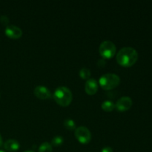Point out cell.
Masks as SVG:
<instances>
[{
  "instance_id": "obj_1",
  "label": "cell",
  "mask_w": 152,
  "mask_h": 152,
  "mask_svg": "<svg viewBox=\"0 0 152 152\" xmlns=\"http://www.w3.org/2000/svg\"><path fill=\"white\" fill-rule=\"evenodd\" d=\"M137 59V51L132 47L122 48L117 53V62L122 66H132Z\"/></svg>"
},
{
  "instance_id": "obj_2",
  "label": "cell",
  "mask_w": 152,
  "mask_h": 152,
  "mask_svg": "<svg viewBox=\"0 0 152 152\" xmlns=\"http://www.w3.org/2000/svg\"><path fill=\"white\" fill-rule=\"evenodd\" d=\"M52 96L61 106H68L73 99L72 92L65 86H59L56 88L52 94Z\"/></svg>"
},
{
  "instance_id": "obj_3",
  "label": "cell",
  "mask_w": 152,
  "mask_h": 152,
  "mask_svg": "<svg viewBox=\"0 0 152 152\" xmlns=\"http://www.w3.org/2000/svg\"><path fill=\"white\" fill-rule=\"evenodd\" d=\"M99 83L104 90H111L119 86L120 83V78L117 74L114 73H107L101 76Z\"/></svg>"
},
{
  "instance_id": "obj_4",
  "label": "cell",
  "mask_w": 152,
  "mask_h": 152,
  "mask_svg": "<svg viewBox=\"0 0 152 152\" xmlns=\"http://www.w3.org/2000/svg\"><path fill=\"white\" fill-rule=\"evenodd\" d=\"M117 48L115 44L110 40H105L100 44L99 52L101 56L105 59H109L115 55Z\"/></svg>"
},
{
  "instance_id": "obj_5",
  "label": "cell",
  "mask_w": 152,
  "mask_h": 152,
  "mask_svg": "<svg viewBox=\"0 0 152 152\" xmlns=\"http://www.w3.org/2000/svg\"><path fill=\"white\" fill-rule=\"evenodd\" d=\"M74 134L79 142L83 144L88 143L91 140V133L90 130L86 126H81L76 128Z\"/></svg>"
},
{
  "instance_id": "obj_6",
  "label": "cell",
  "mask_w": 152,
  "mask_h": 152,
  "mask_svg": "<svg viewBox=\"0 0 152 152\" xmlns=\"http://www.w3.org/2000/svg\"><path fill=\"white\" fill-rule=\"evenodd\" d=\"M132 104H133V102H132V98L124 96L120 97L117 101L115 104V108L120 111H126L132 106Z\"/></svg>"
},
{
  "instance_id": "obj_7",
  "label": "cell",
  "mask_w": 152,
  "mask_h": 152,
  "mask_svg": "<svg viewBox=\"0 0 152 152\" xmlns=\"http://www.w3.org/2000/svg\"><path fill=\"white\" fill-rule=\"evenodd\" d=\"M6 36L11 39H18L22 36V30L14 25H7L4 30Z\"/></svg>"
},
{
  "instance_id": "obj_8",
  "label": "cell",
  "mask_w": 152,
  "mask_h": 152,
  "mask_svg": "<svg viewBox=\"0 0 152 152\" xmlns=\"http://www.w3.org/2000/svg\"><path fill=\"white\" fill-rule=\"evenodd\" d=\"M34 93L37 97L41 99H47L52 96V94L48 88L44 86H38L34 89Z\"/></svg>"
},
{
  "instance_id": "obj_9",
  "label": "cell",
  "mask_w": 152,
  "mask_h": 152,
  "mask_svg": "<svg viewBox=\"0 0 152 152\" xmlns=\"http://www.w3.org/2000/svg\"><path fill=\"white\" fill-rule=\"evenodd\" d=\"M98 85L97 81L94 78H89L88 80H86V85H85V89L88 94L94 95L98 90Z\"/></svg>"
},
{
  "instance_id": "obj_10",
  "label": "cell",
  "mask_w": 152,
  "mask_h": 152,
  "mask_svg": "<svg viewBox=\"0 0 152 152\" xmlns=\"http://www.w3.org/2000/svg\"><path fill=\"white\" fill-rule=\"evenodd\" d=\"M4 148L6 151L10 152H14L19 149L20 144L19 141L14 139H9L6 140L4 143Z\"/></svg>"
},
{
  "instance_id": "obj_11",
  "label": "cell",
  "mask_w": 152,
  "mask_h": 152,
  "mask_svg": "<svg viewBox=\"0 0 152 152\" xmlns=\"http://www.w3.org/2000/svg\"><path fill=\"white\" fill-rule=\"evenodd\" d=\"M101 107H102L104 111H107V112H110V111H113L115 108V104L111 100H105L102 102Z\"/></svg>"
},
{
  "instance_id": "obj_12",
  "label": "cell",
  "mask_w": 152,
  "mask_h": 152,
  "mask_svg": "<svg viewBox=\"0 0 152 152\" xmlns=\"http://www.w3.org/2000/svg\"><path fill=\"white\" fill-rule=\"evenodd\" d=\"M52 145L48 142H43L39 147L38 152H52Z\"/></svg>"
},
{
  "instance_id": "obj_13",
  "label": "cell",
  "mask_w": 152,
  "mask_h": 152,
  "mask_svg": "<svg viewBox=\"0 0 152 152\" xmlns=\"http://www.w3.org/2000/svg\"><path fill=\"white\" fill-rule=\"evenodd\" d=\"M64 126L68 130H75L76 123L71 118H66L63 122Z\"/></svg>"
},
{
  "instance_id": "obj_14",
  "label": "cell",
  "mask_w": 152,
  "mask_h": 152,
  "mask_svg": "<svg viewBox=\"0 0 152 152\" xmlns=\"http://www.w3.org/2000/svg\"><path fill=\"white\" fill-rule=\"evenodd\" d=\"M64 142V138L61 135H56L51 139V145L54 146H59Z\"/></svg>"
},
{
  "instance_id": "obj_15",
  "label": "cell",
  "mask_w": 152,
  "mask_h": 152,
  "mask_svg": "<svg viewBox=\"0 0 152 152\" xmlns=\"http://www.w3.org/2000/svg\"><path fill=\"white\" fill-rule=\"evenodd\" d=\"M91 71L89 68H83L80 70V76L82 79L84 80H88L91 77Z\"/></svg>"
},
{
  "instance_id": "obj_16",
  "label": "cell",
  "mask_w": 152,
  "mask_h": 152,
  "mask_svg": "<svg viewBox=\"0 0 152 152\" xmlns=\"http://www.w3.org/2000/svg\"><path fill=\"white\" fill-rule=\"evenodd\" d=\"M0 22L2 25H7V24L9 23V19L7 16L5 15H2V16H0Z\"/></svg>"
},
{
  "instance_id": "obj_17",
  "label": "cell",
  "mask_w": 152,
  "mask_h": 152,
  "mask_svg": "<svg viewBox=\"0 0 152 152\" xmlns=\"http://www.w3.org/2000/svg\"><path fill=\"white\" fill-rule=\"evenodd\" d=\"M101 152H113V149L111 147L105 146V147H103V148H102Z\"/></svg>"
},
{
  "instance_id": "obj_18",
  "label": "cell",
  "mask_w": 152,
  "mask_h": 152,
  "mask_svg": "<svg viewBox=\"0 0 152 152\" xmlns=\"http://www.w3.org/2000/svg\"><path fill=\"white\" fill-rule=\"evenodd\" d=\"M3 143V140H2V137H1V135L0 134V147L1 146V145H2Z\"/></svg>"
},
{
  "instance_id": "obj_19",
  "label": "cell",
  "mask_w": 152,
  "mask_h": 152,
  "mask_svg": "<svg viewBox=\"0 0 152 152\" xmlns=\"http://www.w3.org/2000/svg\"><path fill=\"white\" fill-rule=\"evenodd\" d=\"M23 152H35V151H33V150H25V151Z\"/></svg>"
},
{
  "instance_id": "obj_20",
  "label": "cell",
  "mask_w": 152,
  "mask_h": 152,
  "mask_svg": "<svg viewBox=\"0 0 152 152\" xmlns=\"http://www.w3.org/2000/svg\"><path fill=\"white\" fill-rule=\"evenodd\" d=\"M0 152H5V151H3V150H0Z\"/></svg>"
}]
</instances>
